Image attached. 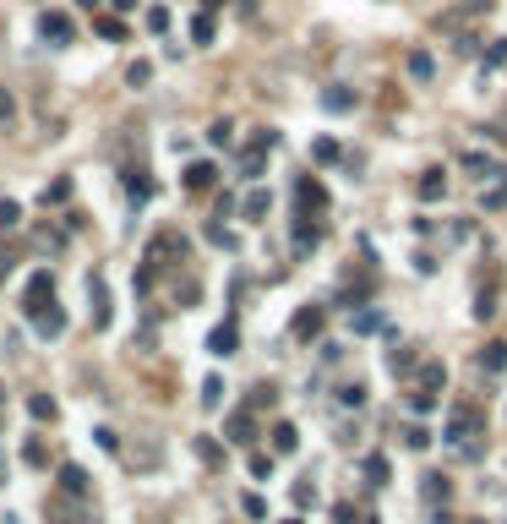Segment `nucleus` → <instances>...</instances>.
Listing matches in <instances>:
<instances>
[{
  "label": "nucleus",
  "instance_id": "1",
  "mask_svg": "<svg viewBox=\"0 0 507 524\" xmlns=\"http://www.w3.org/2000/svg\"><path fill=\"white\" fill-rule=\"evenodd\" d=\"M480 432H486V410H480V404H458V410H453V420H447V442H453V448H464V437L480 442Z\"/></svg>",
  "mask_w": 507,
  "mask_h": 524
},
{
  "label": "nucleus",
  "instance_id": "2",
  "mask_svg": "<svg viewBox=\"0 0 507 524\" xmlns=\"http://www.w3.org/2000/svg\"><path fill=\"white\" fill-rule=\"evenodd\" d=\"M496 317V268H480L475 279V322H491Z\"/></svg>",
  "mask_w": 507,
  "mask_h": 524
},
{
  "label": "nucleus",
  "instance_id": "3",
  "mask_svg": "<svg viewBox=\"0 0 507 524\" xmlns=\"http://www.w3.org/2000/svg\"><path fill=\"white\" fill-rule=\"evenodd\" d=\"M322 328H327V306H300V312H295V322H289V334L300 339V344H311Z\"/></svg>",
  "mask_w": 507,
  "mask_h": 524
},
{
  "label": "nucleus",
  "instance_id": "4",
  "mask_svg": "<svg viewBox=\"0 0 507 524\" xmlns=\"http://www.w3.org/2000/svg\"><path fill=\"white\" fill-rule=\"evenodd\" d=\"M44 295L55 300V273H49V268H39V273H33V279H28V290H22V312L33 317V312H39V306H44Z\"/></svg>",
  "mask_w": 507,
  "mask_h": 524
},
{
  "label": "nucleus",
  "instance_id": "5",
  "mask_svg": "<svg viewBox=\"0 0 507 524\" xmlns=\"http://www.w3.org/2000/svg\"><path fill=\"white\" fill-rule=\"evenodd\" d=\"M295 202L305 208V219H311V213H322V208H327V191H322V181L300 175V181H295Z\"/></svg>",
  "mask_w": 507,
  "mask_h": 524
},
{
  "label": "nucleus",
  "instance_id": "6",
  "mask_svg": "<svg viewBox=\"0 0 507 524\" xmlns=\"http://www.w3.org/2000/svg\"><path fill=\"white\" fill-rule=\"evenodd\" d=\"M235 350H240V328H235V322H219V328H213V334H207V355H235Z\"/></svg>",
  "mask_w": 507,
  "mask_h": 524
},
{
  "label": "nucleus",
  "instance_id": "7",
  "mask_svg": "<svg viewBox=\"0 0 507 524\" xmlns=\"http://www.w3.org/2000/svg\"><path fill=\"white\" fill-rule=\"evenodd\" d=\"M224 437L240 442V448H251V442H257V420H251V410H235V415L224 420Z\"/></svg>",
  "mask_w": 507,
  "mask_h": 524
},
{
  "label": "nucleus",
  "instance_id": "8",
  "mask_svg": "<svg viewBox=\"0 0 507 524\" xmlns=\"http://www.w3.org/2000/svg\"><path fill=\"white\" fill-rule=\"evenodd\" d=\"M33 328H39V339H61V334H66V312L49 300V306H39V312H33Z\"/></svg>",
  "mask_w": 507,
  "mask_h": 524
},
{
  "label": "nucleus",
  "instance_id": "9",
  "mask_svg": "<svg viewBox=\"0 0 507 524\" xmlns=\"http://www.w3.org/2000/svg\"><path fill=\"white\" fill-rule=\"evenodd\" d=\"M442 388H447V366H442V360H426V366H420V382H415V394L442 398Z\"/></svg>",
  "mask_w": 507,
  "mask_h": 524
},
{
  "label": "nucleus",
  "instance_id": "10",
  "mask_svg": "<svg viewBox=\"0 0 507 524\" xmlns=\"http://www.w3.org/2000/svg\"><path fill=\"white\" fill-rule=\"evenodd\" d=\"M39 39L71 44V17H66V11H44V17H39Z\"/></svg>",
  "mask_w": 507,
  "mask_h": 524
},
{
  "label": "nucleus",
  "instance_id": "11",
  "mask_svg": "<svg viewBox=\"0 0 507 524\" xmlns=\"http://www.w3.org/2000/svg\"><path fill=\"white\" fill-rule=\"evenodd\" d=\"M355 104H360V93H355V87H344V83L322 93V109H327V115H349Z\"/></svg>",
  "mask_w": 507,
  "mask_h": 524
},
{
  "label": "nucleus",
  "instance_id": "12",
  "mask_svg": "<svg viewBox=\"0 0 507 524\" xmlns=\"http://www.w3.org/2000/svg\"><path fill=\"white\" fill-rule=\"evenodd\" d=\"M87 300H93V328H109V290H104V279H87Z\"/></svg>",
  "mask_w": 507,
  "mask_h": 524
},
{
  "label": "nucleus",
  "instance_id": "13",
  "mask_svg": "<svg viewBox=\"0 0 507 524\" xmlns=\"http://www.w3.org/2000/svg\"><path fill=\"white\" fill-rule=\"evenodd\" d=\"M415 191H420V202H442V197H447V169H426Z\"/></svg>",
  "mask_w": 507,
  "mask_h": 524
},
{
  "label": "nucleus",
  "instance_id": "14",
  "mask_svg": "<svg viewBox=\"0 0 507 524\" xmlns=\"http://www.w3.org/2000/svg\"><path fill=\"white\" fill-rule=\"evenodd\" d=\"M219 181V169L207 164V159H197V164H185V191H207Z\"/></svg>",
  "mask_w": 507,
  "mask_h": 524
},
{
  "label": "nucleus",
  "instance_id": "15",
  "mask_svg": "<svg viewBox=\"0 0 507 524\" xmlns=\"http://www.w3.org/2000/svg\"><path fill=\"white\" fill-rule=\"evenodd\" d=\"M447 492H453V486H447V475H442V470H436V475H426V481H420V497H426L431 508H442V503H447Z\"/></svg>",
  "mask_w": 507,
  "mask_h": 524
},
{
  "label": "nucleus",
  "instance_id": "16",
  "mask_svg": "<svg viewBox=\"0 0 507 524\" xmlns=\"http://www.w3.org/2000/svg\"><path fill=\"white\" fill-rule=\"evenodd\" d=\"M267 208H273V191H262V186H251V191H245V202H240V213H245V219H262Z\"/></svg>",
  "mask_w": 507,
  "mask_h": 524
},
{
  "label": "nucleus",
  "instance_id": "17",
  "mask_svg": "<svg viewBox=\"0 0 507 524\" xmlns=\"http://www.w3.org/2000/svg\"><path fill=\"white\" fill-rule=\"evenodd\" d=\"M61 486L71 497H87V470H82V464H61Z\"/></svg>",
  "mask_w": 507,
  "mask_h": 524
},
{
  "label": "nucleus",
  "instance_id": "18",
  "mask_svg": "<svg viewBox=\"0 0 507 524\" xmlns=\"http://www.w3.org/2000/svg\"><path fill=\"white\" fill-rule=\"evenodd\" d=\"M480 366H486L491 377H496V372H507V344H502V339H491L486 350H480Z\"/></svg>",
  "mask_w": 507,
  "mask_h": 524
},
{
  "label": "nucleus",
  "instance_id": "19",
  "mask_svg": "<svg viewBox=\"0 0 507 524\" xmlns=\"http://www.w3.org/2000/svg\"><path fill=\"white\" fill-rule=\"evenodd\" d=\"M311 159H317V164H338V159H344V147L333 142V137H317V142H311Z\"/></svg>",
  "mask_w": 507,
  "mask_h": 524
},
{
  "label": "nucleus",
  "instance_id": "20",
  "mask_svg": "<svg viewBox=\"0 0 507 524\" xmlns=\"http://www.w3.org/2000/svg\"><path fill=\"white\" fill-rule=\"evenodd\" d=\"M273 448H279V453H295V448H300V432H295L289 420H279V426H273Z\"/></svg>",
  "mask_w": 507,
  "mask_h": 524
},
{
  "label": "nucleus",
  "instance_id": "21",
  "mask_svg": "<svg viewBox=\"0 0 507 524\" xmlns=\"http://www.w3.org/2000/svg\"><path fill=\"white\" fill-rule=\"evenodd\" d=\"M333 524H377L371 513H360L355 503H333Z\"/></svg>",
  "mask_w": 507,
  "mask_h": 524
},
{
  "label": "nucleus",
  "instance_id": "22",
  "mask_svg": "<svg viewBox=\"0 0 507 524\" xmlns=\"http://www.w3.org/2000/svg\"><path fill=\"white\" fill-rule=\"evenodd\" d=\"M431 71H436V61H431L426 49H415V55H409V77H415V83H431Z\"/></svg>",
  "mask_w": 507,
  "mask_h": 524
},
{
  "label": "nucleus",
  "instance_id": "23",
  "mask_svg": "<svg viewBox=\"0 0 507 524\" xmlns=\"http://www.w3.org/2000/svg\"><path fill=\"white\" fill-rule=\"evenodd\" d=\"M464 175H475V181H486V175H496V164H491L486 153H464Z\"/></svg>",
  "mask_w": 507,
  "mask_h": 524
},
{
  "label": "nucleus",
  "instance_id": "24",
  "mask_svg": "<svg viewBox=\"0 0 507 524\" xmlns=\"http://www.w3.org/2000/svg\"><path fill=\"white\" fill-rule=\"evenodd\" d=\"M387 475H393V464H387L382 453H371V459H365V481H371V486H382Z\"/></svg>",
  "mask_w": 507,
  "mask_h": 524
},
{
  "label": "nucleus",
  "instance_id": "25",
  "mask_svg": "<svg viewBox=\"0 0 507 524\" xmlns=\"http://www.w3.org/2000/svg\"><path fill=\"white\" fill-rule=\"evenodd\" d=\"M28 415H33V420H55V398H49V394H33V398H28Z\"/></svg>",
  "mask_w": 507,
  "mask_h": 524
},
{
  "label": "nucleus",
  "instance_id": "26",
  "mask_svg": "<svg viewBox=\"0 0 507 524\" xmlns=\"http://www.w3.org/2000/svg\"><path fill=\"white\" fill-rule=\"evenodd\" d=\"M404 448H415V453L431 448V426H426V420H420V426H404Z\"/></svg>",
  "mask_w": 507,
  "mask_h": 524
},
{
  "label": "nucleus",
  "instance_id": "27",
  "mask_svg": "<svg viewBox=\"0 0 507 524\" xmlns=\"http://www.w3.org/2000/svg\"><path fill=\"white\" fill-rule=\"evenodd\" d=\"M338 404H344V410H360L365 404V382H344V388H338Z\"/></svg>",
  "mask_w": 507,
  "mask_h": 524
},
{
  "label": "nucleus",
  "instance_id": "28",
  "mask_svg": "<svg viewBox=\"0 0 507 524\" xmlns=\"http://www.w3.org/2000/svg\"><path fill=\"white\" fill-rule=\"evenodd\" d=\"M197 459H202V464H213V470H219V464H224V448H219V442H213V437H197Z\"/></svg>",
  "mask_w": 507,
  "mask_h": 524
},
{
  "label": "nucleus",
  "instance_id": "29",
  "mask_svg": "<svg viewBox=\"0 0 507 524\" xmlns=\"http://www.w3.org/2000/svg\"><path fill=\"white\" fill-rule=\"evenodd\" d=\"M219 404H224V382L207 377V382H202V410H219Z\"/></svg>",
  "mask_w": 507,
  "mask_h": 524
},
{
  "label": "nucleus",
  "instance_id": "30",
  "mask_svg": "<svg viewBox=\"0 0 507 524\" xmlns=\"http://www.w3.org/2000/svg\"><path fill=\"white\" fill-rule=\"evenodd\" d=\"M349 328H355V334H377L382 317H377V312H355V317H349Z\"/></svg>",
  "mask_w": 507,
  "mask_h": 524
},
{
  "label": "nucleus",
  "instance_id": "31",
  "mask_svg": "<svg viewBox=\"0 0 507 524\" xmlns=\"http://www.w3.org/2000/svg\"><path fill=\"white\" fill-rule=\"evenodd\" d=\"M240 175H245V181H257V175H262V153H257V147H245V159H240Z\"/></svg>",
  "mask_w": 507,
  "mask_h": 524
},
{
  "label": "nucleus",
  "instance_id": "32",
  "mask_svg": "<svg viewBox=\"0 0 507 524\" xmlns=\"http://www.w3.org/2000/svg\"><path fill=\"white\" fill-rule=\"evenodd\" d=\"M229 137H235V126H229V121H213V131H207V142H213V147H229Z\"/></svg>",
  "mask_w": 507,
  "mask_h": 524
},
{
  "label": "nucleus",
  "instance_id": "33",
  "mask_svg": "<svg viewBox=\"0 0 507 524\" xmlns=\"http://www.w3.org/2000/svg\"><path fill=\"white\" fill-rule=\"evenodd\" d=\"M22 224V208L17 202H0V230H17Z\"/></svg>",
  "mask_w": 507,
  "mask_h": 524
},
{
  "label": "nucleus",
  "instance_id": "34",
  "mask_svg": "<svg viewBox=\"0 0 507 524\" xmlns=\"http://www.w3.org/2000/svg\"><path fill=\"white\" fill-rule=\"evenodd\" d=\"M66 197H71V181H55V186H44V208H49V202H66Z\"/></svg>",
  "mask_w": 507,
  "mask_h": 524
},
{
  "label": "nucleus",
  "instance_id": "35",
  "mask_svg": "<svg viewBox=\"0 0 507 524\" xmlns=\"http://www.w3.org/2000/svg\"><path fill=\"white\" fill-rule=\"evenodd\" d=\"M126 197H131V202H147V197H153V186H147V181H137V175H131V181H126Z\"/></svg>",
  "mask_w": 507,
  "mask_h": 524
},
{
  "label": "nucleus",
  "instance_id": "36",
  "mask_svg": "<svg viewBox=\"0 0 507 524\" xmlns=\"http://www.w3.org/2000/svg\"><path fill=\"white\" fill-rule=\"evenodd\" d=\"M191 39H197V44H213V17H197V22H191Z\"/></svg>",
  "mask_w": 507,
  "mask_h": 524
},
{
  "label": "nucleus",
  "instance_id": "37",
  "mask_svg": "<svg viewBox=\"0 0 507 524\" xmlns=\"http://www.w3.org/2000/svg\"><path fill=\"white\" fill-rule=\"evenodd\" d=\"M147 77H153V66H147V61H137V66H131V71H126V83H131V87H142Z\"/></svg>",
  "mask_w": 507,
  "mask_h": 524
},
{
  "label": "nucleus",
  "instance_id": "38",
  "mask_svg": "<svg viewBox=\"0 0 507 524\" xmlns=\"http://www.w3.org/2000/svg\"><path fill=\"white\" fill-rule=\"evenodd\" d=\"M409 410H415V415H431V410H436V398H431V394H409Z\"/></svg>",
  "mask_w": 507,
  "mask_h": 524
},
{
  "label": "nucleus",
  "instance_id": "39",
  "mask_svg": "<svg viewBox=\"0 0 507 524\" xmlns=\"http://www.w3.org/2000/svg\"><path fill=\"white\" fill-rule=\"evenodd\" d=\"M251 475H257V481H267V475H273V459H267V453H251Z\"/></svg>",
  "mask_w": 507,
  "mask_h": 524
},
{
  "label": "nucleus",
  "instance_id": "40",
  "mask_svg": "<svg viewBox=\"0 0 507 524\" xmlns=\"http://www.w3.org/2000/svg\"><path fill=\"white\" fill-rule=\"evenodd\" d=\"M507 61V39H491V49H486V66H502Z\"/></svg>",
  "mask_w": 507,
  "mask_h": 524
},
{
  "label": "nucleus",
  "instance_id": "41",
  "mask_svg": "<svg viewBox=\"0 0 507 524\" xmlns=\"http://www.w3.org/2000/svg\"><path fill=\"white\" fill-rule=\"evenodd\" d=\"M207 240H213V246H224V252H235V235H229V230H219V224L207 230Z\"/></svg>",
  "mask_w": 507,
  "mask_h": 524
},
{
  "label": "nucleus",
  "instance_id": "42",
  "mask_svg": "<svg viewBox=\"0 0 507 524\" xmlns=\"http://www.w3.org/2000/svg\"><path fill=\"white\" fill-rule=\"evenodd\" d=\"M99 33H104V39H126V28L115 17H99Z\"/></svg>",
  "mask_w": 507,
  "mask_h": 524
},
{
  "label": "nucleus",
  "instance_id": "43",
  "mask_svg": "<svg viewBox=\"0 0 507 524\" xmlns=\"http://www.w3.org/2000/svg\"><path fill=\"white\" fill-rule=\"evenodd\" d=\"M147 28H153V33H164V28H169V11H164V6H153V11H147Z\"/></svg>",
  "mask_w": 507,
  "mask_h": 524
},
{
  "label": "nucleus",
  "instance_id": "44",
  "mask_svg": "<svg viewBox=\"0 0 507 524\" xmlns=\"http://www.w3.org/2000/svg\"><path fill=\"white\" fill-rule=\"evenodd\" d=\"M273 398H279V394H273L267 382H262V388H251V410H262V404H273Z\"/></svg>",
  "mask_w": 507,
  "mask_h": 524
},
{
  "label": "nucleus",
  "instance_id": "45",
  "mask_svg": "<svg viewBox=\"0 0 507 524\" xmlns=\"http://www.w3.org/2000/svg\"><path fill=\"white\" fill-rule=\"evenodd\" d=\"M245 513H251V519H267V503H262V497H257V492L245 497Z\"/></svg>",
  "mask_w": 507,
  "mask_h": 524
},
{
  "label": "nucleus",
  "instance_id": "46",
  "mask_svg": "<svg viewBox=\"0 0 507 524\" xmlns=\"http://www.w3.org/2000/svg\"><path fill=\"white\" fill-rule=\"evenodd\" d=\"M486 208H507V186H491L486 191Z\"/></svg>",
  "mask_w": 507,
  "mask_h": 524
},
{
  "label": "nucleus",
  "instance_id": "47",
  "mask_svg": "<svg viewBox=\"0 0 507 524\" xmlns=\"http://www.w3.org/2000/svg\"><path fill=\"white\" fill-rule=\"evenodd\" d=\"M109 6H115V11H131V6H137V0H109Z\"/></svg>",
  "mask_w": 507,
  "mask_h": 524
},
{
  "label": "nucleus",
  "instance_id": "48",
  "mask_svg": "<svg viewBox=\"0 0 507 524\" xmlns=\"http://www.w3.org/2000/svg\"><path fill=\"white\" fill-rule=\"evenodd\" d=\"M77 6H87V11H99V0H77Z\"/></svg>",
  "mask_w": 507,
  "mask_h": 524
},
{
  "label": "nucleus",
  "instance_id": "49",
  "mask_svg": "<svg viewBox=\"0 0 507 524\" xmlns=\"http://www.w3.org/2000/svg\"><path fill=\"white\" fill-rule=\"evenodd\" d=\"M464 524H486V519H464Z\"/></svg>",
  "mask_w": 507,
  "mask_h": 524
},
{
  "label": "nucleus",
  "instance_id": "50",
  "mask_svg": "<svg viewBox=\"0 0 507 524\" xmlns=\"http://www.w3.org/2000/svg\"><path fill=\"white\" fill-rule=\"evenodd\" d=\"M284 524H300V519H284Z\"/></svg>",
  "mask_w": 507,
  "mask_h": 524
}]
</instances>
